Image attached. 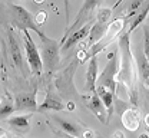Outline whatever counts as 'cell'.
I'll return each instance as SVG.
<instances>
[{
	"mask_svg": "<svg viewBox=\"0 0 149 138\" xmlns=\"http://www.w3.org/2000/svg\"><path fill=\"white\" fill-rule=\"evenodd\" d=\"M88 106H89V109L92 111L93 114L99 118L100 122H103V124L108 122V114L105 112V105L102 104V101L97 97V94H91V101L88 102Z\"/></svg>",
	"mask_w": 149,
	"mask_h": 138,
	"instance_id": "7c38bea8",
	"label": "cell"
},
{
	"mask_svg": "<svg viewBox=\"0 0 149 138\" xmlns=\"http://www.w3.org/2000/svg\"><path fill=\"white\" fill-rule=\"evenodd\" d=\"M145 122H146V125H149V115L146 117V119H145Z\"/></svg>",
	"mask_w": 149,
	"mask_h": 138,
	"instance_id": "83f0119b",
	"label": "cell"
},
{
	"mask_svg": "<svg viewBox=\"0 0 149 138\" xmlns=\"http://www.w3.org/2000/svg\"><path fill=\"white\" fill-rule=\"evenodd\" d=\"M135 13L132 12L129 15H126V16H123V18H118V19H115L113 22L109 23V26H108V29H106V33L103 35V38L99 40L93 48L89 49V52L85 55V59L88 58V59H92V58H96V55L99 53V52H102L108 45H111L112 42L115 40V38L122 32V29L125 27V25H126V20L129 19L130 16H133Z\"/></svg>",
	"mask_w": 149,
	"mask_h": 138,
	"instance_id": "7a4b0ae2",
	"label": "cell"
},
{
	"mask_svg": "<svg viewBox=\"0 0 149 138\" xmlns=\"http://www.w3.org/2000/svg\"><path fill=\"white\" fill-rule=\"evenodd\" d=\"M15 111H16V108H15L13 104H1L0 105V119H4V118L9 119V117Z\"/></svg>",
	"mask_w": 149,
	"mask_h": 138,
	"instance_id": "ffe728a7",
	"label": "cell"
},
{
	"mask_svg": "<svg viewBox=\"0 0 149 138\" xmlns=\"http://www.w3.org/2000/svg\"><path fill=\"white\" fill-rule=\"evenodd\" d=\"M139 72H141V76H142V81L145 85L149 86V60L145 58L143 53L139 55Z\"/></svg>",
	"mask_w": 149,
	"mask_h": 138,
	"instance_id": "d6986e66",
	"label": "cell"
},
{
	"mask_svg": "<svg viewBox=\"0 0 149 138\" xmlns=\"http://www.w3.org/2000/svg\"><path fill=\"white\" fill-rule=\"evenodd\" d=\"M39 111H46V109H53V111H62L65 109V105L55 97H46L45 101L37 106Z\"/></svg>",
	"mask_w": 149,
	"mask_h": 138,
	"instance_id": "2e32d148",
	"label": "cell"
},
{
	"mask_svg": "<svg viewBox=\"0 0 149 138\" xmlns=\"http://www.w3.org/2000/svg\"><path fill=\"white\" fill-rule=\"evenodd\" d=\"M143 55L149 60V27H145V36H143Z\"/></svg>",
	"mask_w": 149,
	"mask_h": 138,
	"instance_id": "7402d4cb",
	"label": "cell"
},
{
	"mask_svg": "<svg viewBox=\"0 0 149 138\" xmlns=\"http://www.w3.org/2000/svg\"><path fill=\"white\" fill-rule=\"evenodd\" d=\"M108 26H109V23H99V22L93 23L92 29H91V32H89V39H88V46H86V48L91 49V48H93L99 40L102 39L103 35L106 33Z\"/></svg>",
	"mask_w": 149,
	"mask_h": 138,
	"instance_id": "4fadbf2b",
	"label": "cell"
},
{
	"mask_svg": "<svg viewBox=\"0 0 149 138\" xmlns=\"http://www.w3.org/2000/svg\"><path fill=\"white\" fill-rule=\"evenodd\" d=\"M10 9L13 10V23L17 29L22 30H33L35 33H37L39 38H43L46 36L42 29L37 26V23L33 20L32 15L23 7V6H19V4H10Z\"/></svg>",
	"mask_w": 149,
	"mask_h": 138,
	"instance_id": "5b68a950",
	"label": "cell"
},
{
	"mask_svg": "<svg viewBox=\"0 0 149 138\" xmlns=\"http://www.w3.org/2000/svg\"><path fill=\"white\" fill-rule=\"evenodd\" d=\"M65 138H74V137H69V135H68V137H65Z\"/></svg>",
	"mask_w": 149,
	"mask_h": 138,
	"instance_id": "f546056e",
	"label": "cell"
},
{
	"mask_svg": "<svg viewBox=\"0 0 149 138\" xmlns=\"http://www.w3.org/2000/svg\"><path fill=\"white\" fill-rule=\"evenodd\" d=\"M30 119H32V114H26V115H19V117H10L7 119V124L20 132L29 131L30 130Z\"/></svg>",
	"mask_w": 149,
	"mask_h": 138,
	"instance_id": "5bb4252c",
	"label": "cell"
},
{
	"mask_svg": "<svg viewBox=\"0 0 149 138\" xmlns=\"http://www.w3.org/2000/svg\"><path fill=\"white\" fill-rule=\"evenodd\" d=\"M112 138H125V137H123V134H122L120 131H115L113 135H112Z\"/></svg>",
	"mask_w": 149,
	"mask_h": 138,
	"instance_id": "d4e9b609",
	"label": "cell"
},
{
	"mask_svg": "<svg viewBox=\"0 0 149 138\" xmlns=\"http://www.w3.org/2000/svg\"><path fill=\"white\" fill-rule=\"evenodd\" d=\"M118 71H119V58L116 53L111 55V59L108 62V65L105 66V69L102 71L100 76L96 81V86H103L106 89H109L112 94L115 95L116 92V76H118Z\"/></svg>",
	"mask_w": 149,
	"mask_h": 138,
	"instance_id": "8992f818",
	"label": "cell"
},
{
	"mask_svg": "<svg viewBox=\"0 0 149 138\" xmlns=\"http://www.w3.org/2000/svg\"><path fill=\"white\" fill-rule=\"evenodd\" d=\"M23 42H24V50H26L27 63H29V68H30L32 74L33 75H42V72H43L42 56H40V52L37 49L32 35L29 33V30H23Z\"/></svg>",
	"mask_w": 149,
	"mask_h": 138,
	"instance_id": "277c9868",
	"label": "cell"
},
{
	"mask_svg": "<svg viewBox=\"0 0 149 138\" xmlns=\"http://www.w3.org/2000/svg\"><path fill=\"white\" fill-rule=\"evenodd\" d=\"M42 42V62H43V71L52 72L59 63V52H60V45L52 38L43 36L40 38Z\"/></svg>",
	"mask_w": 149,
	"mask_h": 138,
	"instance_id": "3957f363",
	"label": "cell"
},
{
	"mask_svg": "<svg viewBox=\"0 0 149 138\" xmlns=\"http://www.w3.org/2000/svg\"><path fill=\"white\" fill-rule=\"evenodd\" d=\"M56 121H57L59 125L62 127L63 132H66L69 137H74V138L80 137V130H79L77 125H74V124L69 122V121H63V119H60V118H56Z\"/></svg>",
	"mask_w": 149,
	"mask_h": 138,
	"instance_id": "ac0fdd59",
	"label": "cell"
},
{
	"mask_svg": "<svg viewBox=\"0 0 149 138\" xmlns=\"http://www.w3.org/2000/svg\"><path fill=\"white\" fill-rule=\"evenodd\" d=\"M148 13H149V1L145 4V7H143V10L142 12H139L138 15H136V18L130 22V25H129V30L126 32L128 35H130L133 30H136V27H139L142 23H143V20L148 18Z\"/></svg>",
	"mask_w": 149,
	"mask_h": 138,
	"instance_id": "e0dca14e",
	"label": "cell"
},
{
	"mask_svg": "<svg viewBox=\"0 0 149 138\" xmlns=\"http://www.w3.org/2000/svg\"><path fill=\"white\" fill-rule=\"evenodd\" d=\"M119 52H120V60H119V71H118L116 82H122L128 88L129 99L133 104H136V98H138L136 83H135L136 72H135V62L130 52V40L128 33H125L119 39Z\"/></svg>",
	"mask_w": 149,
	"mask_h": 138,
	"instance_id": "6da1fadb",
	"label": "cell"
},
{
	"mask_svg": "<svg viewBox=\"0 0 149 138\" xmlns=\"http://www.w3.org/2000/svg\"><path fill=\"white\" fill-rule=\"evenodd\" d=\"M39 104H37V95L35 92H20L16 95L15 99V108L16 111H36Z\"/></svg>",
	"mask_w": 149,
	"mask_h": 138,
	"instance_id": "ba28073f",
	"label": "cell"
},
{
	"mask_svg": "<svg viewBox=\"0 0 149 138\" xmlns=\"http://www.w3.org/2000/svg\"><path fill=\"white\" fill-rule=\"evenodd\" d=\"M93 137H95V134L92 131H89V130H86V132H83V138H93Z\"/></svg>",
	"mask_w": 149,
	"mask_h": 138,
	"instance_id": "cb8c5ba5",
	"label": "cell"
},
{
	"mask_svg": "<svg viewBox=\"0 0 149 138\" xmlns=\"http://www.w3.org/2000/svg\"><path fill=\"white\" fill-rule=\"evenodd\" d=\"M92 25L93 23L88 22V23H85L82 27H79L77 30H74L73 33H70V35L65 39V42L62 43V50H63V52L69 50L76 43H79L82 39H85L86 36H89V32H91V29H92Z\"/></svg>",
	"mask_w": 149,
	"mask_h": 138,
	"instance_id": "9c48e42d",
	"label": "cell"
},
{
	"mask_svg": "<svg viewBox=\"0 0 149 138\" xmlns=\"http://www.w3.org/2000/svg\"><path fill=\"white\" fill-rule=\"evenodd\" d=\"M0 138H9V135H7V134H3V135H1Z\"/></svg>",
	"mask_w": 149,
	"mask_h": 138,
	"instance_id": "f1b7e54d",
	"label": "cell"
},
{
	"mask_svg": "<svg viewBox=\"0 0 149 138\" xmlns=\"http://www.w3.org/2000/svg\"><path fill=\"white\" fill-rule=\"evenodd\" d=\"M68 108H69V109L72 111V109L74 108V104H73V102H68Z\"/></svg>",
	"mask_w": 149,
	"mask_h": 138,
	"instance_id": "484cf974",
	"label": "cell"
},
{
	"mask_svg": "<svg viewBox=\"0 0 149 138\" xmlns=\"http://www.w3.org/2000/svg\"><path fill=\"white\" fill-rule=\"evenodd\" d=\"M45 19H46V13H45V12H40V13L37 15V18H36V23H37V26L43 25V22H45Z\"/></svg>",
	"mask_w": 149,
	"mask_h": 138,
	"instance_id": "603a6c76",
	"label": "cell"
},
{
	"mask_svg": "<svg viewBox=\"0 0 149 138\" xmlns=\"http://www.w3.org/2000/svg\"><path fill=\"white\" fill-rule=\"evenodd\" d=\"M96 81H97V59H89V66L86 71V91L89 94H96Z\"/></svg>",
	"mask_w": 149,
	"mask_h": 138,
	"instance_id": "8fae6325",
	"label": "cell"
},
{
	"mask_svg": "<svg viewBox=\"0 0 149 138\" xmlns=\"http://www.w3.org/2000/svg\"><path fill=\"white\" fill-rule=\"evenodd\" d=\"M122 124L128 131H136L141 125V114L136 108H129L122 114Z\"/></svg>",
	"mask_w": 149,
	"mask_h": 138,
	"instance_id": "30bf717a",
	"label": "cell"
},
{
	"mask_svg": "<svg viewBox=\"0 0 149 138\" xmlns=\"http://www.w3.org/2000/svg\"><path fill=\"white\" fill-rule=\"evenodd\" d=\"M9 46H10V55H12L15 66L19 68L20 72H24L23 71V55H22V49H20V42H19L16 30L12 26L9 27Z\"/></svg>",
	"mask_w": 149,
	"mask_h": 138,
	"instance_id": "52a82bcc",
	"label": "cell"
},
{
	"mask_svg": "<svg viewBox=\"0 0 149 138\" xmlns=\"http://www.w3.org/2000/svg\"><path fill=\"white\" fill-rule=\"evenodd\" d=\"M139 138H149V135H145V134H142V135H139Z\"/></svg>",
	"mask_w": 149,
	"mask_h": 138,
	"instance_id": "4316f807",
	"label": "cell"
},
{
	"mask_svg": "<svg viewBox=\"0 0 149 138\" xmlns=\"http://www.w3.org/2000/svg\"><path fill=\"white\" fill-rule=\"evenodd\" d=\"M96 94L105 105V108L108 109V118H111L113 114V94L103 86H96Z\"/></svg>",
	"mask_w": 149,
	"mask_h": 138,
	"instance_id": "9a60e30c",
	"label": "cell"
},
{
	"mask_svg": "<svg viewBox=\"0 0 149 138\" xmlns=\"http://www.w3.org/2000/svg\"><path fill=\"white\" fill-rule=\"evenodd\" d=\"M112 16V9H99L97 10V18H96V22L99 23H109V19Z\"/></svg>",
	"mask_w": 149,
	"mask_h": 138,
	"instance_id": "44dd1931",
	"label": "cell"
}]
</instances>
